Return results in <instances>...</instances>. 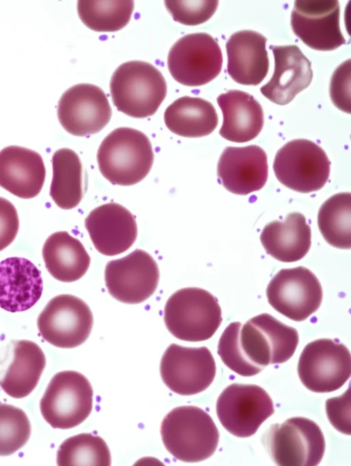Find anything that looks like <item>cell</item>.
Masks as SVG:
<instances>
[{
  "label": "cell",
  "mask_w": 351,
  "mask_h": 466,
  "mask_svg": "<svg viewBox=\"0 0 351 466\" xmlns=\"http://www.w3.org/2000/svg\"><path fill=\"white\" fill-rule=\"evenodd\" d=\"M299 342L298 331L272 315L262 313L242 324L230 323L221 335L217 353L240 376L259 373L266 366L287 361Z\"/></svg>",
  "instance_id": "6da1fadb"
},
{
  "label": "cell",
  "mask_w": 351,
  "mask_h": 466,
  "mask_svg": "<svg viewBox=\"0 0 351 466\" xmlns=\"http://www.w3.org/2000/svg\"><path fill=\"white\" fill-rule=\"evenodd\" d=\"M162 443L176 459L197 463L210 458L219 439L211 417L194 406L176 407L164 417L160 426Z\"/></svg>",
  "instance_id": "7a4b0ae2"
},
{
  "label": "cell",
  "mask_w": 351,
  "mask_h": 466,
  "mask_svg": "<svg viewBox=\"0 0 351 466\" xmlns=\"http://www.w3.org/2000/svg\"><path fill=\"white\" fill-rule=\"evenodd\" d=\"M97 160L101 173L110 183L131 186L142 181L149 173L154 153L144 133L121 127L105 137L98 149Z\"/></svg>",
  "instance_id": "3957f363"
},
{
  "label": "cell",
  "mask_w": 351,
  "mask_h": 466,
  "mask_svg": "<svg viewBox=\"0 0 351 466\" xmlns=\"http://www.w3.org/2000/svg\"><path fill=\"white\" fill-rule=\"evenodd\" d=\"M110 95L117 110L134 118L152 116L167 95V83L152 64L138 60L121 64L110 82Z\"/></svg>",
  "instance_id": "277c9868"
},
{
  "label": "cell",
  "mask_w": 351,
  "mask_h": 466,
  "mask_svg": "<svg viewBox=\"0 0 351 466\" xmlns=\"http://www.w3.org/2000/svg\"><path fill=\"white\" fill-rule=\"evenodd\" d=\"M164 321L176 338L190 342L209 339L222 322L217 299L210 292L197 287L181 289L167 299Z\"/></svg>",
  "instance_id": "5b68a950"
},
{
  "label": "cell",
  "mask_w": 351,
  "mask_h": 466,
  "mask_svg": "<svg viewBox=\"0 0 351 466\" xmlns=\"http://www.w3.org/2000/svg\"><path fill=\"white\" fill-rule=\"evenodd\" d=\"M93 397L92 386L83 374L60 371L51 378L40 400V413L52 428H72L90 414Z\"/></svg>",
  "instance_id": "8992f818"
},
{
  "label": "cell",
  "mask_w": 351,
  "mask_h": 466,
  "mask_svg": "<svg viewBox=\"0 0 351 466\" xmlns=\"http://www.w3.org/2000/svg\"><path fill=\"white\" fill-rule=\"evenodd\" d=\"M273 169L277 180L302 193L320 190L327 182L330 161L324 149L307 139L287 143L276 153Z\"/></svg>",
  "instance_id": "52a82bcc"
},
{
  "label": "cell",
  "mask_w": 351,
  "mask_h": 466,
  "mask_svg": "<svg viewBox=\"0 0 351 466\" xmlns=\"http://www.w3.org/2000/svg\"><path fill=\"white\" fill-rule=\"evenodd\" d=\"M265 441L271 458L278 465L315 466L325 451V439L319 426L302 417L273 424Z\"/></svg>",
  "instance_id": "ba28073f"
},
{
  "label": "cell",
  "mask_w": 351,
  "mask_h": 466,
  "mask_svg": "<svg viewBox=\"0 0 351 466\" xmlns=\"http://www.w3.org/2000/svg\"><path fill=\"white\" fill-rule=\"evenodd\" d=\"M298 373L303 385L313 392L336 391L350 377V352L337 339L311 341L300 356Z\"/></svg>",
  "instance_id": "9c48e42d"
},
{
  "label": "cell",
  "mask_w": 351,
  "mask_h": 466,
  "mask_svg": "<svg viewBox=\"0 0 351 466\" xmlns=\"http://www.w3.org/2000/svg\"><path fill=\"white\" fill-rule=\"evenodd\" d=\"M223 56L217 41L207 33L186 34L171 47L167 66L173 79L187 86L204 85L218 76Z\"/></svg>",
  "instance_id": "30bf717a"
},
{
  "label": "cell",
  "mask_w": 351,
  "mask_h": 466,
  "mask_svg": "<svg viewBox=\"0 0 351 466\" xmlns=\"http://www.w3.org/2000/svg\"><path fill=\"white\" fill-rule=\"evenodd\" d=\"M216 413L222 426L237 437L254 435L274 413L273 401L260 386L233 383L219 395Z\"/></svg>",
  "instance_id": "8fae6325"
},
{
  "label": "cell",
  "mask_w": 351,
  "mask_h": 466,
  "mask_svg": "<svg viewBox=\"0 0 351 466\" xmlns=\"http://www.w3.org/2000/svg\"><path fill=\"white\" fill-rule=\"evenodd\" d=\"M93 325V316L88 306L80 298L69 294L53 297L37 319L42 338L60 348L82 345L89 336Z\"/></svg>",
  "instance_id": "7c38bea8"
},
{
  "label": "cell",
  "mask_w": 351,
  "mask_h": 466,
  "mask_svg": "<svg viewBox=\"0 0 351 466\" xmlns=\"http://www.w3.org/2000/svg\"><path fill=\"white\" fill-rule=\"evenodd\" d=\"M266 295L276 311L293 321H302L318 310L323 291L316 275L299 266L278 271L269 282Z\"/></svg>",
  "instance_id": "4fadbf2b"
},
{
  "label": "cell",
  "mask_w": 351,
  "mask_h": 466,
  "mask_svg": "<svg viewBox=\"0 0 351 466\" xmlns=\"http://www.w3.org/2000/svg\"><path fill=\"white\" fill-rule=\"evenodd\" d=\"M216 364L206 347H188L171 344L161 358L160 373L173 392L192 395L205 391L213 382Z\"/></svg>",
  "instance_id": "5bb4252c"
},
{
  "label": "cell",
  "mask_w": 351,
  "mask_h": 466,
  "mask_svg": "<svg viewBox=\"0 0 351 466\" xmlns=\"http://www.w3.org/2000/svg\"><path fill=\"white\" fill-rule=\"evenodd\" d=\"M160 278L158 265L143 249L109 261L104 279L108 293L125 304H139L147 299L157 289Z\"/></svg>",
  "instance_id": "9a60e30c"
},
{
  "label": "cell",
  "mask_w": 351,
  "mask_h": 466,
  "mask_svg": "<svg viewBox=\"0 0 351 466\" xmlns=\"http://www.w3.org/2000/svg\"><path fill=\"white\" fill-rule=\"evenodd\" d=\"M57 114L67 132L86 136L100 132L108 123L112 110L101 88L90 84H80L62 94Z\"/></svg>",
  "instance_id": "2e32d148"
},
{
  "label": "cell",
  "mask_w": 351,
  "mask_h": 466,
  "mask_svg": "<svg viewBox=\"0 0 351 466\" xmlns=\"http://www.w3.org/2000/svg\"><path fill=\"white\" fill-rule=\"evenodd\" d=\"M340 6L336 0H297L291 14L295 35L318 51H332L346 44L340 26Z\"/></svg>",
  "instance_id": "e0dca14e"
},
{
  "label": "cell",
  "mask_w": 351,
  "mask_h": 466,
  "mask_svg": "<svg viewBox=\"0 0 351 466\" xmlns=\"http://www.w3.org/2000/svg\"><path fill=\"white\" fill-rule=\"evenodd\" d=\"M85 227L95 249L101 254H121L134 243L138 234L134 215L119 204L110 202L93 209Z\"/></svg>",
  "instance_id": "ac0fdd59"
},
{
  "label": "cell",
  "mask_w": 351,
  "mask_h": 466,
  "mask_svg": "<svg viewBox=\"0 0 351 466\" xmlns=\"http://www.w3.org/2000/svg\"><path fill=\"white\" fill-rule=\"evenodd\" d=\"M217 177L226 190L236 195L259 191L268 177L267 154L255 145L227 147L218 161Z\"/></svg>",
  "instance_id": "d6986e66"
},
{
  "label": "cell",
  "mask_w": 351,
  "mask_h": 466,
  "mask_svg": "<svg viewBox=\"0 0 351 466\" xmlns=\"http://www.w3.org/2000/svg\"><path fill=\"white\" fill-rule=\"evenodd\" d=\"M269 48L274 57V71L261 93L273 103L286 105L311 84V64L296 45H270Z\"/></svg>",
  "instance_id": "ffe728a7"
},
{
  "label": "cell",
  "mask_w": 351,
  "mask_h": 466,
  "mask_svg": "<svg viewBox=\"0 0 351 466\" xmlns=\"http://www.w3.org/2000/svg\"><path fill=\"white\" fill-rule=\"evenodd\" d=\"M43 282L40 270L25 258L0 262V307L8 312L27 310L40 299Z\"/></svg>",
  "instance_id": "44dd1931"
},
{
  "label": "cell",
  "mask_w": 351,
  "mask_h": 466,
  "mask_svg": "<svg viewBox=\"0 0 351 466\" xmlns=\"http://www.w3.org/2000/svg\"><path fill=\"white\" fill-rule=\"evenodd\" d=\"M46 169L42 156L25 147L11 145L0 151V186L22 199L37 196Z\"/></svg>",
  "instance_id": "7402d4cb"
},
{
  "label": "cell",
  "mask_w": 351,
  "mask_h": 466,
  "mask_svg": "<svg viewBox=\"0 0 351 466\" xmlns=\"http://www.w3.org/2000/svg\"><path fill=\"white\" fill-rule=\"evenodd\" d=\"M267 38L253 30H241L230 36L226 44L227 73L238 84L256 86L266 77L269 62Z\"/></svg>",
  "instance_id": "603a6c76"
},
{
  "label": "cell",
  "mask_w": 351,
  "mask_h": 466,
  "mask_svg": "<svg viewBox=\"0 0 351 466\" xmlns=\"http://www.w3.org/2000/svg\"><path fill=\"white\" fill-rule=\"evenodd\" d=\"M11 358L0 364V387L12 397L19 399L29 395L37 386L46 365L41 348L29 340L12 343Z\"/></svg>",
  "instance_id": "cb8c5ba5"
},
{
  "label": "cell",
  "mask_w": 351,
  "mask_h": 466,
  "mask_svg": "<svg viewBox=\"0 0 351 466\" xmlns=\"http://www.w3.org/2000/svg\"><path fill=\"white\" fill-rule=\"evenodd\" d=\"M217 103L223 114L219 134L234 143H245L255 138L264 124L263 110L254 97L239 90H230L219 95Z\"/></svg>",
  "instance_id": "d4e9b609"
},
{
  "label": "cell",
  "mask_w": 351,
  "mask_h": 466,
  "mask_svg": "<svg viewBox=\"0 0 351 466\" xmlns=\"http://www.w3.org/2000/svg\"><path fill=\"white\" fill-rule=\"evenodd\" d=\"M261 242L267 254L283 262L303 258L310 249L311 230L305 217L289 213L283 221H272L263 229Z\"/></svg>",
  "instance_id": "484cf974"
},
{
  "label": "cell",
  "mask_w": 351,
  "mask_h": 466,
  "mask_svg": "<svg viewBox=\"0 0 351 466\" xmlns=\"http://www.w3.org/2000/svg\"><path fill=\"white\" fill-rule=\"evenodd\" d=\"M42 254L50 275L63 282L80 279L90 263V258L82 243L66 231L51 234L43 245Z\"/></svg>",
  "instance_id": "4316f807"
},
{
  "label": "cell",
  "mask_w": 351,
  "mask_h": 466,
  "mask_svg": "<svg viewBox=\"0 0 351 466\" xmlns=\"http://www.w3.org/2000/svg\"><path fill=\"white\" fill-rule=\"evenodd\" d=\"M164 121L175 134L198 138L215 130L218 124V115L210 102L200 97L184 96L166 108Z\"/></svg>",
  "instance_id": "83f0119b"
},
{
  "label": "cell",
  "mask_w": 351,
  "mask_h": 466,
  "mask_svg": "<svg viewBox=\"0 0 351 466\" xmlns=\"http://www.w3.org/2000/svg\"><path fill=\"white\" fill-rule=\"evenodd\" d=\"M49 195L60 208H75L83 197L82 165L78 155L69 148L59 149L51 158Z\"/></svg>",
  "instance_id": "f1b7e54d"
},
{
  "label": "cell",
  "mask_w": 351,
  "mask_h": 466,
  "mask_svg": "<svg viewBox=\"0 0 351 466\" xmlns=\"http://www.w3.org/2000/svg\"><path fill=\"white\" fill-rule=\"evenodd\" d=\"M317 224L328 244L339 249H350V193H339L326 199L319 210Z\"/></svg>",
  "instance_id": "f546056e"
},
{
  "label": "cell",
  "mask_w": 351,
  "mask_h": 466,
  "mask_svg": "<svg viewBox=\"0 0 351 466\" xmlns=\"http://www.w3.org/2000/svg\"><path fill=\"white\" fill-rule=\"evenodd\" d=\"M134 1H77V12L82 23L99 32H112L123 28L130 21Z\"/></svg>",
  "instance_id": "4dcf8cb0"
},
{
  "label": "cell",
  "mask_w": 351,
  "mask_h": 466,
  "mask_svg": "<svg viewBox=\"0 0 351 466\" xmlns=\"http://www.w3.org/2000/svg\"><path fill=\"white\" fill-rule=\"evenodd\" d=\"M59 466H109L111 456L109 448L100 437L82 433L66 439L57 452Z\"/></svg>",
  "instance_id": "1f68e13d"
},
{
  "label": "cell",
  "mask_w": 351,
  "mask_h": 466,
  "mask_svg": "<svg viewBox=\"0 0 351 466\" xmlns=\"http://www.w3.org/2000/svg\"><path fill=\"white\" fill-rule=\"evenodd\" d=\"M31 424L25 412L10 404H0V456H9L29 439Z\"/></svg>",
  "instance_id": "d6a6232c"
},
{
  "label": "cell",
  "mask_w": 351,
  "mask_h": 466,
  "mask_svg": "<svg viewBox=\"0 0 351 466\" xmlns=\"http://www.w3.org/2000/svg\"><path fill=\"white\" fill-rule=\"evenodd\" d=\"M218 1H165L173 20L185 25H197L207 21L215 12Z\"/></svg>",
  "instance_id": "836d02e7"
},
{
  "label": "cell",
  "mask_w": 351,
  "mask_h": 466,
  "mask_svg": "<svg viewBox=\"0 0 351 466\" xmlns=\"http://www.w3.org/2000/svg\"><path fill=\"white\" fill-rule=\"evenodd\" d=\"M350 59L343 62L334 71L330 84V96L339 110L350 113Z\"/></svg>",
  "instance_id": "e575fe53"
},
{
  "label": "cell",
  "mask_w": 351,
  "mask_h": 466,
  "mask_svg": "<svg viewBox=\"0 0 351 466\" xmlns=\"http://www.w3.org/2000/svg\"><path fill=\"white\" fill-rule=\"evenodd\" d=\"M350 389L339 397L328 399L326 411L329 421L339 432L350 434Z\"/></svg>",
  "instance_id": "d590c367"
},
{
  "label": "cell",
  "mask_w": 351,
  "mask_h": 466,
  "mask_svg": "<svg viewBox=\"0 0 351 466\" xmlns=\"http://www.w3.org/2000/svg\"><path fill=\"white\" fill-rule=\"evenodd\" d=\"M19 228V219L15 206L0 197V252L15 239Z\"/></svg>",
  "instance_id": "8d00e7d4"
}]
</instances>
